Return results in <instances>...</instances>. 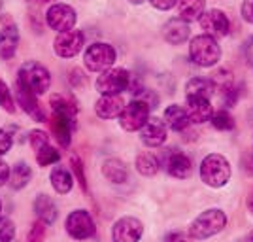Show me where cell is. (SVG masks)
<instances>
[{
	"label": "cell",
	"mask_w": 253,
	"mask_h": 242,
	"mask_svg": "<svg viewBox=\"0 0 253 242\" xmlns=\"http://www.w3.org/2000/svg\"><path fill=\"white\" fill-rule=\"evenodd\" d=\"M225 225H227V216H225V212L217 210V208H210V210L202 212L201 216L191 223L189 235H191V239L204 241V239H210V237L217 235L219 231H223Z\"/></svg>",
	"instance_id": "1"
},
{
	"label": "cell",
	"mask_w": 253,
	"mask_h": 242,
	"mask_svg": "<svg viewBox=\"0 0 253 242\" xmlns=\"http://www.w3.org/2000/svg\"><path fill=\"white\" fill-rule=\"evenodd\" d=\"M191 61L199 66H213L221 59V48L210 34H201L191 40L189 46Z\"/></svg>",
	"instance_id": "2"
},
{
	"label": "cell",
	"mask_w": 253,
	"mask_h": 242,
	"mask_svg": "<svg viewBox=\"0 0 253 242\" xmlns=\"http://www.w3.org/2000/svg\"><path fill=\"white\" fill-rule=\"evenodd\" d=\"M201 178L210 188H223L229 182V178H231V165H229V161L223 155H219V153L208 155L201 165Z\"/></svg>",
	"instance_id": "3"
},
{
	"label": "cell",
	"mask_w": 253,
	"mask_h": 242,
	"mask_svg": "<svg viewBox=\"0 0 253 242\" xmlns=\"http://www.w3.org/2000/svg\"><path fill=\"white\" fill-rule=\"evenodd\" d=\"M17 82H21L27 89H31L34 95H43L49 89L51 76H49L45 66H42L40 63H34V61H29L19 68Z\"/></svg>",
	"instance_id": "4"
},
{
	"label": "cell",
	"mask_w": 253,
	"mask_h": 242,
	"mask_svg": "<svg viewBox=\"0 0 253 242\" xmlns=\"http://www.w3.org/2000/svg\"><path fill=\"white\" fill-rule=\"evenodd\" d=\"M117 59L116 49L110 44H93L85 49L84 63L87 66V70L91 72H104L108 68H112Z\"/></svg>",
	"instance_id": "5"
},
{
	"label": "cell",
	"mask_w": 253,
	"mask_h": 242,
	"mask_svg": "<svg viewBox=\"0 0 253 242\" xmlns=\"http://www.w3.org/2000/svg\"><path fill=\"white\" fill-rule=\"evenodd\" d=\"M130 84V74L125 68H108L96 80V91L102 95H119Z\"/></svg>",
	"instance_id": "6"
},
{
	"label": "cell",
	"mask_w": 253,
	"mask_h": 242,
	"mask_svg": "<svg viewBox=\"0 0 253 242\" xmlns=\"http://www.w3.org/2000/svg\"><path fill=\"white\" fill-rule=\"evenodd\" d=\"M149 108H151V106H149L146 100L134 98L132 102H128V104L125 106V110H123L121 116H119V123H121V127H123L125 131H128V133L140 131L142 127L148 123Z\"/></svg>",
	"instance_id": "7"
},
{
	"label": "cell",
	"mask_w": 253,
	"mask_h": 242,
	"mask_svg": "<svg viewBox=\"0 0 253 242\" xmlns=\"http://www.w3.org/2000/svg\"><path fill=\"white\" fill-rule=\"evenodd\" d=\"M84 32L72 29V31L59 32V36L55 38V44H53V49L63 59H72V57H76L78 53L84 49Z\"/></svg>",
	"instance_id": "8"
},
{
	"label": "cell",
	"mask_w": 253,
	"mask_h": 242,
	"mask_svg": "<svg viewBox=\"0 0 253 242\" xmlns=\"http://www.w3.org/2000/svg\"><path fill=\"white\" fill-rule=\"evenodd\" d=\"M66 231L76 241H85L95 235V221L87 210H74L66 218Z\"/></svg>",
	"instance_id": "9"
},
{
	"label": "cell",
	"mask_w": 253,
	"mask_h": 242,
	"mask_svg": "<svg viewBox=\"0 0 253 242\" xmlns=\"http://www.w3.org/2000/svg\"><path fill=\"white\" fill-rule=\"evenodd\" d=\"M45 21L57 32L72 31L76 25V11L66 4H53L45 11Z\"/></svg>",
	"instance_id": "10"
},
{
	"label": "cell",
	"mask_w": 253,
	"mask_h": 242,
	"mask_svg": "<svg viewBox=\"0 0 253 242\" xmlns=\"http://www.w3.org/2000/svg\"><path fill=\"white\" fill-rule=\"evenodd\" d=\"M144 233L142 221L136 218H121L114 223L112 237L114 242H138Z\"/></svg>",
	"instance_id": "11"
},
{
	"label": "cell",
	"mask_w": 253,
	"mask_h": 242,
	"mask_svg": "<svg viewBox=\"0 0 253 242\" xmlns=\"http://www.w3.org/2000/svg\"><path fill=\"white\" fill-rule=\"evenodd\" d=\"M201 27L206 34H210L213 38H221L225 34H229L231 23L221 10H210L201 15Z\"/></svg>",
	"instance_id": "12"
},
{
	"label": "cell",
	"mask_w": 253,
	"mask_h": 242,
	"mask_svg": "<svg viewBox=\"0 0 253 242\" xmlns=\"http://www.w3.org/2000/svg\"><path fill=\"white\" fill-rule=\"evenodd\" d=\"M163 165H165V169L169 172L170 176H174V178H189L191 176V170H193V163H191V159L185 155V153H181V151H174V149H169L167 153H165V161H163Z\"/></svg>",
	"instance_id": "13"
},
{
	"label": "cell",
	"mask_w": 253,
	"mask_h": 242,
	"mask_svg": "<svg viewBox=\"0 0 253 242\" xmlns=\"http://www.w3.org/2000/svg\"><path fill=\"white\" fill-rule=\"evenodd\" d=\"M15 97H17V102L23 110L34 119V121H45V114H43L42 106L36 100V95L32 93L31 89H27L21 82L15 84Z\"/></svg>",
	"instance_id": "14"
},
{
	"label": "cell",
	"mask_w": 253,
	"mask_h": 242,
	"mask_svg": "<svg viewBox=\"0 0 253 242\" xmlns=\"http://www.w3.org/2000/svg\"><path fill=\"white\" fill-rule=\"evenodd\" d=\"M140 138L149 147H157L161 144H165V140H167V123L157 119V117H151V119H148V123L140 129Z\"/></svg>",
	"instance_id": "15"
},
{
	"label": "cell",
	"mask_w": 253,
	"mask_h": 242,
	"mask_svg": "<svg viewBox=\"0 0 253 242\" xmlns=\"http://www.w3.org/2000/svg\"><path fill=\"white\" fill-rule=\"evenodd\" d=\"M74 121H76V117L68 116V114H64V112H55V110H53L51 131L63 147L70 146V135H72V129H74Z\"/></svg>",
	"instance_id": "16"
},
{
	"label": "cell",
	"mask_w": 253,
	"mask_h": 242,
	"mask_svg": "<svg viewBox=\"0 0 253 242\" xmlns=\"http://www.w3.org/2000/svg\"><path fill=\"white\" fill-rule=\"evenodd\" d=\"M187 114L193 123H206L213 116L210 98L206 97H187Z\"/></svg>",
	"instance_id": "17"
},
{
	"label": "cell",
	"mask_w": 253,
	"mask_h": 242,
	"mask_svg": "<svg viewBox=\"0 0 253 242\" xmlns=\"http://www.w3.org/2000/svg\"><path fill=\"white\" fill-rule=\"evenodd\" d=\"M189 34H191L189 23L185 21V19H181V17H174V19L165 23V27H163L165 40L169 44H174V46L183 44L189 38Z\"/></svg>",
	"instance_id": "18"
},
{
	"label": "cell",
	"mask_w": 253,
	"mask_h": 242,
	"mask_svg": "<svg viewBox=\"0 0 253 242\" xmlns=\"http://www.w3.org/2000/svg\"><path fill=\"white\" fill-rule=\"evenodd\" d=\"M125 110V102L119 95H102L95 104V112L102 119H114L121 116V112Z\"/></svg>",
	"instance_id": "19"
},
{
	"label": "cell",
	"mask_w": 253,
	"mask_h": 242,
	"mask_svg": "<svg viewBox=\"0 0 253 242\" xmlns=\"http://www.w3.org/2000/svg\"><path fill=\"white\" fill-rule=\"evenodd\" d=\"M19 46V31L13 23H8L0 31V59H11Z\"/></svg>",
	"instance_id": "20"
},
{
	"label": "cell",
	"mask_w": 253,
	"mask_h": 242,
	"mask_svg": "<svg viewBox=\"0 0 253 242\" xmlns=\"http://www.w3.org/2000/svg\"><path fill=\"white\" fill-rule=\"evenodd\" d=\"M34 214H36V218L45 223V225H51L55 223L57 220V216H59V210H57V204L53 202L51 197H47V195H38L36 199H34Z\"/></svg>",
	"instance_id": "21"
},
{
	"label": "cell",
	"mask_w": 253,
	"mask_h": 242,
	"mask_svg": "<svg viewBox=\"0 0 253 242\" xmlns=\"http://www.w3.org/2000/svg\"><path fill=\"white\" fill-rule=\"evenodd\" d=\"M165 123L172 131H185L189 127L191 119L187 114V108H181L178 104H172L165 110Z\"/></svg>",
	"instance_id": "22"
},
{
	"label": "cell",
	"mask_w": 253,
	"mask_h": 242,
	"mask_svg": "<svg viewBox=\"0 0 253 242\" xmlns=\"http://www.w3.org/2000/svg\"><path fill=\"white\" fill-rule=\"evenodd\" d=\"M102 174L106 176V180L114 184H123L128 178V169L121 159H106L102 163Z\"/></svg>",
	"instance_id": "23"
},
{
	"label": "cell",
	"mask_w": 253,
	"mask_h": 242,
	"mask_svg": "<svg viewBox=\"0 0 253 242\" xmlns=\"http://www.w3.org/2000/svg\"><path fill=\"white\" fill-rule=\"evenodd\" d=\"M178 15L185 21H195L201 19V15L204 13L206 2L204 0H178Z\"/></svg>",
	"instance_id": "24"
},
{
	"label": "cell",
	"mask_w": 253,
	"mask_h": 242,
	"mask_svg": "<svg viewBox=\"0 0 253 242\" xmlns=\"http://www.w3.org/2000/svg\"><path fill=\"white\" fill-rule=\"evenodd\" d=\"M185 93H187V97H206V98H210L215 93V84L210 78H193L185 85Z\"/></svg>",
	"instance_id": "25"
},
{
	"label": "cell",
	"mask_w": 253,
	"mask_h": 242,
	"mask_svg": "<svg viewBox=\"0 0 253 242\" xmlns=\"http://www.w3.org/2000/svg\"><path fill=\"white\" fill-rule=\"evenodd\" d=\"M49 180H51L53 190L57 191V193H61V195H64V193H70L72 186H74L72 172H70L68 169H64V167H55V169L51 170V176H49Z\"/></svg>",
	"instance_id": "26"
},
{
	"label": "cell",
	"mask_w": 253,
	"mask_h": 242,
	"mask_svg": "<svg viewBox=\"0 0 253 242\" xmlns=\"http://www.w3.org/2000/svg\"><path fill=\"white\" fill-rule=\"evenodd\" d=\"M31 176H32V170L31 167L21 161V163H17L10 172V184L13 190H23L29 182H31Z\"/></svg>",
	"instance_id": "27"
},
{
	"label": "cell",
	"mask_w": 253,
	"mask_h": 242,
	"mask_svg": "<svg viewBox=\"0 0 253 242\" xmlns=\"http://www.w3.org/2000/svg\"><path fill=\"white\" fill-rule=\"evenodd\" d=\"M159 167H161V163H159V159L153 155V153H140L136 157V169L140 174H144V176H153V174H157Z\"/></svg>",
	"instance_id": "28"
},
{
	"label": "cell",
	"mask_w": 253,
	"mask_h": 242,
	"mask_svg": "<svg viewBox=\"0 0 253 242\" xmlns=\"http://www.w3.org/2000/svg\"><path fill=\"white\" fill-rule=\"evenodd\" d=\"M61 159L59 155V151L51 146V144H47V146L40 147L38 151H36V161H38V165L40 167H47V165H53V163H57Z\"/></svg>",
	"instance_id": "29"
},
{
	"label": "cell",
	"mask_w": 253,
	"mask_h": 242,
	"mask_svg": "<svg viewBox=\"0 0 253 242\" xmlns=\"http://www.w3.org/2000/svg\"><path fill=\"white\" fill-rule=\"evenodd\" d=\"M210 121L217 131H231V129H234V119H232V116L227 112V110L215 112V114L211 116Z\"/></svg>",
	"instance_id": "30"
},
{
	"label": "cell",
	"mask_w": 253,
	"mask_h": 242,
	"mask_svg": "<svg viewBox=\"0 0 253 242\" xmlns=\"http://www.w3.org/2000/svg\"><path fill=\"white\" fill-rule=\"evenodd\" d=\"M0 108H4L8 114L15 112V102H13V95L8 89V85L4 82H0Z\"/></svg>",
	"instance_id": "31"
},
{
	"label": "cell",
	"mask_w": 253,
	"mask_h": 242,
	"mask_svg": "<svg viewBox=\"0 0 253 242\" xmlns=\"http://www.w3.org/2000/svg\"><path fill=\"white\" fill-rule=\"evenodd\" d=\"M15 237V225L8 218H0V242H11Z\"/></svg>",
	"instance_id": "32"
},
{
	"label": "cell",
	"mask_w": 253,
	"mask_h": 242,
	"mask_svg": "<svg viewBox=\"0 0 253 242\" xmlns=\"http://www.w3.org/2000/svg\"><path fill=\"white\" fill-rule=\"evenodd\" d=\"M29 140H31V146L34 151H38L40 147L47 146L49 144V137L43 133V131H32L31 137H29Z\"/></svg>",
	"instance_id": "33"
},
{
	"label": "cell",
	"mask_w": 253,
	"mask_h": 242,
	"mask_svg": "<svg viewBox=\"0 0 253 242\" xmlns=\"http://www.w3.org/2000/svg\"><path fill=\"white\" fill-rule=\"evenodd\" d=\"M43 225L42 221L38 220L34 225H32L31 233H29V237H27V242H43Z\"/></svg>",
	"instance_id": "34"
},
{
	"label": "cell",
	"mask_w": 253,
	"mask_h": 242,
	"mask_svg": "<svg viewBox=\"0 0 253 242\" xmlns=\"http://www.w3.org/2000/svg\"><path fill=\"white\" fill-rule=\"evenodd\" d=\"M11 144H13V138L8 131H2L0 129V155H4L6 151H10Z\"/></svg>",
	"instance_id": "35"
},
{
	"label": "cell",
	"mask_w": 253,
	"mask_h": 242,
	"mask_svg": "<svg viewBox=\"0 0 253 242\" xmlns=\"http://www.w3.org/2000/svg\"><path fill=\"white\" fill-rule=\"evenodd\" d=\"M151 4H153V8H157V10H170V8H174L176 4H178V0H149Z\"/></svg>",
	"instance_id": "36"
},
{
	"label": "cell",
	"mask_w": 253,
	"mask_h": 242,
	"mask_svg": "<svg viewBox=\"0 0 253 242\" xmlns=\"http://www.w3.org/2000/svg\"><path fill=\"white\" fill-rule=\"evenodd\" d=\"M242 15L248 23H253V0H244Z\"/></svg>",
	"instance_id": "37"
},
{
	"label": "cell",
	"mask_w": 253,
	"mask_h": 242,
	"mask_svg": "<svg viewBox=\"0 0 253 242\" xmlns=\"http://www.w3.org/2000/svg\"><path fill=\"white\" fill-rule=\"evenodd\" d=\"M242 169L246 170L248 174H252V176H253V151H248V153H244Z\"/></svg>",
	"instance_id": "38"
},
{
	"label": "cell",
	"mask_w": 253,
	"mask_h": 242,
	"mask_svg": "<svg viewBox=\"0 0 253 242\" xmlns=\"http://www.w3.org/2000/svg\"><path fill=\"white\" fill-rule=\"evenodd\" d=\"M10 172H11L10 167L0 159V186H4V184L10 180Z\"/></svg>",
	"instance_id": "39"
},
{
	"label": "cell",
	"mask_w": 253,
	"mask_h": 242,
	"mask_svg": "<svg viewBox=\"0 0 253 242\" xmlns=\"http://www.w3.org/2000/svg\"><path fill=\"white\" fill-rule=\"evenodd\" d=\"M165 242H191L183 233H169L167 237H165Z\"/></svg>",
	"instance_id": "40"
},
{
	"label": "cell",
	"mask_w": 253,
	"mask_h": 242,
	"mask_svg": "<svg viewBox=\"0 0 253 242\" xmlns=\"http://www.w3.org/2000/svg\"><path fill=\"white\" fill-rule=\"evenodd\" d=\"M236 242H253V235H248V237H242L240 241H236Z\"/></svg>",
	"instance_id": "41"
},
{
	"label": "cell",
	"mask_w": 253,
	"mask_h": 242,
	"mask_svg": "<svg viewBox=\"0 0 253 242\" xmlns=\"http://www.w3.org/2000/svg\"><path fill=\"white\" fill-rule=\"evenodd\" d=\"M248 206H250V210L253 212V197H250V199H248Z\"/></svg>",
	"instance_id": "42"
},
{
	"label": "cell",
	"mask_w": 253,
	"mask_h": 242,
	"mask_svg": "<svg viewBox=\"0 0 253 242\" xmlns=\"http://www.w3.org/2000/svg\"><path fill=\"white\" fill-rule=\"evenodd\" d=\"M128 2H130V4H142L144 0H128Z\"/></svg>",
	"instance_id": "43"
},
{
	"label": "cell",
	"mask_w": 253,
	"mask_h": 242,
	"mask_svg": "<svg viewBox=\"0 0 253 242\" xmlns=\"http://www.w3.org/2000/svg\"><path fill=\"white\" fill-rule=\"evenodd\" d=\"M2 4H4V0H0V10H2Z\"/></svg>",
	"instance_id": "44"
},
{
	"label": "cell",
	"mask_w": 253,
	"mask_h": 242,
	"mask_svg": "<svg viewBox=\"0 0 253 242\" xmlns=\"http://www.w3.org/2000/svg\"><path fill=\"white\" fill-rule=\"evenodd\" d=\"M0 208H2V204H0Z\"/></svg>",
	"instance_id": "45"
}]
</instances>
